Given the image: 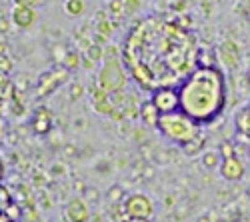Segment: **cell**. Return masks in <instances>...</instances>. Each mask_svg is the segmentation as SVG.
I'll use <instances>...</instances> for the list:
<instances>
[{"label":"cell","instance_id":"14","mask_svg":"<svg viewBox=\"0 0 250 222\" xmlns=\"http://www.w3.org/2000/svg\"><path fill=\"white\" fill-rule=\"evenodd\" d=\"M220 162H222V156H220L218 150H206V152L202 154V164H204V168H208V170L220 166Z\"/></svg>","mask_w":250,"mask_h":222},{"label":"cell","instance_id":"24","mask_svg":"<svg viewBox=\"0 0 250 222\" xmlns=\"http://www.w3.org/2000/svg\"><path fill=\"white\" fill-rule=\"evenodd\" d=\"M60 152H62V156H64V158H78V154H80L78 146H74V144H64Z\"/></svg>","mask_w":250,"mask_h":222},{"label":"cell","instance_id":"39","mask_svg":"<svg viewBox=\"0 0 250 222\" xmlns=\"http://www.w3.org/2000/svg\"><path fill=\"white\" fill-rule=\"evenodd\" d=\"M0 222H12V220H10L6 214H0Z\"/></svg>","mask_w":250,"mask_h":222},{"label":"cell","instance_id":"40","mask_svg":"<svg viewBox=\"0 0 250 222\" xmlns=\"http://www.w3.org/2000/svg\"><path fill=\"white\" fill-rule=\"evenodd\" d=\"M0 30L6 32V20H2V22H0Z\"/></svg>","mask_w":250,"mask_h":222},{"label":"cell","instance_id":"22","mask_svg":"<svg viewBox=\"0 0 250 222\" xmlns=\"http://www.w3.org/2000/svg\"><path fill=\"white\" fill-rule=\"evenodd\" d=\"M218 152H220V156H222V158L234 156V154H236V146H234L232 142H222V144H220V148H218Z\"/></svg>","mask_w":250,"mask_h":222},{"label":"cell","instance_id":"36","mask_svg":"<svg viewBox=\"0 0 250 222\" xmlns=\"http://www.w3.org/2000/svg\"><path fill=\"white\" fill-rule=\"evenodd\" d=\"M4 86H8V78H6V72H0V90Z\"/></svg>","mask_w":250,"mask_h":222},{"label":"cell","instance_id":"34","mask_svg":"<svg viewBox=\"0 0 250 222\" xmlns=\"http://www.w3.org/2000/svg\"><path fill=\"white\" fill-rule=\"evenodd\" d=\"M86 118H76L74 120V128H78V130H82V128H86Z\"/></svg>","mask_w":250,"mask_h":222},{"label":"cell","instance_id":"31","mask_svg":"<svg viewBox=\"0 0 250 222\" xmlns=\"http://www.w3.org/2000/svg\"><path fill=\"white\" fill-rule=\"evenodd\" d=\"M72 188H74V192H78V194H84V190L88 188L86 184H84V180H80V178H76L74 182H72Z\"/></svg>","mask_w":250,"mask_h":222},{"label":"cell","instance_id":"7","mask_svg":"<svg viewBox=\"0 0 250 222\" xmlns=\"http://www.w3.org/2000/svg\"><path fill=\"white\" fill-rule=\"evenodd\" d=\"M66 78H68V68L64 64H62V68H54V70L46 72L42 78H40V82H38V94L52 92L60 82H64Z\"/></svg>","mask_w":250,"mask_h":222},{"label":"cell","instance_id":"27","mask_svg":"<svg viewBox=\"0 0 250 222\" xmlns=\"http://www.w3.org/2000/svg\"><path fill=\"white\" fill-rule=\"evenodd\" d=\"M82 94H84V86H82L80 82H72V86H70V100H78Z\"/></svg>","mask_w":250,"mask_h":222},{"label":"cell","instance_id":"32","mask_svg":"<svg viewBox=\"0 0 250 222\" xmlns=\"http://www.w3.org/2000/svg\"><path fill=\"white\" fill-rule=\"evenodd\" d=\"M154 176V168L152 166H148V164H144V168H142V180H150Z\"/></svg>","mask_w":250,"mask_h":222},{"label":"cell","instance_id":"43","mask_svg":"<svg viewBox=\"0 0 250 222\" xmlns=\"http://www.w3.org/2000/svg\"><path fill=\"white\" fill-rule=\"evenodd\" d=\"M198 222H210V218H208V216H202V218H200Z\"/></svg>","mask_w":250,"mask_h":222},{"label":"cell","instance_id":"20","mask_svg":"<svg viewBox=\"0 0 250 222\" xmlns=\"http://www.w3.org/2000/svg\"><path fill=\"white\" fill-rule=\"evenodd\" d=\"M78 62H80L78 52H66L64 60H62V64H64L66 68H76V66H78Z\"/></svg>","mask_w":250,"mask_h":222},{"label":"cell","instance_id":"35","mask_svg":"<svg viewBox=\"0 0 250 222\" xmlns=\"http://www.w3.org/2000/svg\"><path fill=\"white\" fill-rule=\"evenodd\" d=\"M16 4H20V6H34L36 4V0H14Z\"/></svg>","mask_w":250,"mask_h":222},{"label":"cell","instance_id":"1","mask_svg":"<svg viewBox=\"0 0 250 222\" xmlns=\"http://www.w3.org/2000/svg\"><path fill=\"white\" fill-rule=\"evenodd\" d=\"M178 94L180 110L198 124L212 122L226 106V78L216 66H198L184 78Z\"/></svg>","mask_w":250,"mask_h":222},{"label":"cell","instance_id":"25","mask_svg":"<svg viewBox=\"0 0 250 222\" xmlns=\"http://www.w3.org/2000/svg\"><path fill=\"white\" fill-rule=\"evenodd\" d=\"M82 8H84V4H82V0H68L66 2V10L70 12V14H80L82 12Z\"/></svg>","mask_w":250,"mask_h":222},{"label":"cell","instance_id":"33","mask_svg":"<svg viewBox=\"0 0 250 222\" xmlns=\"http://www.w3.org/2000/svg\"><path fill=\"white\" fill-rule=\"evenodd\" d=\"M116 50H118L116 46L106 48V50H104V58H106V60H114V58H118V52H116Z\"/></svg>","mask_w":250,"mask_h":222},{"label":"cell","instance_id":"2","mask_svg":"<svg viewBox=\"0 0 250 222\" xmlns=\"http://www.w3.org/2000/svg\"><path fill=\"white\" fill-rule=\"evenodd\" d=\"M156 128L160 130V134L168 140V142H172V144H176L180 148H184L200 132V124L192 116L186 114L184 110H174V112L160 114Z\"/></svg>","mask_w":250,"mask_h":222},{"label":"cell","instance_id":"10","mask_svg":"<svg viewBox=\"0 0 250 222\" xmlns=\"http://www.w3.org/2000/svg\"><path fill=\"white\" fill-rule=\"evenodd\" d=\"M138 116H140L144 126L156 128L158 126V118H160V110L156 108V104L152 102V100H146V102H142V106L138 108Z\"/></svg>","mask_w":250,"mask_h":222},{"label":"cell","instance_id":"12","mask_svg":"<svg viewBox=\"0 0 250 222\" xmlns=\"http://www.w3.org/2000/svg\"><path fill=\"white\" fill-rule=\"evenodd\" d=\"M50 126H52V120H50V112L40 108L36 112V116L32 118V130L36 134H48L50 132Z\"/></svg>","mask_w":250,"mask_h":222},{"label":"cell","instance_id":"38","mask_svg":"<svg viewBox=\"0 0 250 222\" xmlns=\"http://www.w3.org/2000/svg\"><path fill=\"white\" fill-rule=\"evenodd\" d=\"M124 222H150L148 218H128V220H124Z\"/></svg>","mask_w":250,"mask_h":222},{"label":"cell","instance_id":"21","mask_svg":"<svg viewBox=\"0 0 250 222\" xmlns=\"http://www.w3.org/2000/svg\"><path fill=\"white\" fill-rule=\"evenodd\" d=\"M110 14L114 18L124 16V0H112V2H110Z\"/></svg>","mask_w":250,"mask_h":222},{"label":"cell","instance_id":"8","mask_svg":"<svg viewBox=\"0 0 250 222\" xmlns=\"http://www.w3.org/2000/svg\"><path fill=\"white\" fill-rule=\"evenodd\" d=\"M218 56H220V62L226 68H236L238 60H240V50H238L236 42H232V40H226V42H222L220 48H218Z\"/></svg>","mask_w":250,"mask_h":222},{"label":"cell","instance_id":"15","mask_svg":"<svg viewBox=\"0 0 250 222\" xmlns=\"http://www.w3.org/2000/svg\"><path fill=\"white\" fill-rule=\"evenodd\" d=\"M106 198H108V204H122L124 198H126V192H124V188L120 184H114L108 188Z\"/></svg>","mask_w":250,"mask_h":222},{"label":"cell","instance_id":"41","mask_svg":"<svg viewBox=\"0 0 250 222\" xmlns=\"http://www.w3.org/2000/svg\"><path fill=\"white\" fill-rule=\"evenodd\" d=\"M2 128H4V122H2V120H0V140H2V132H4Z\"/></svg>","mask_w":250,"mask_h":222},{"label":"cell","instance_id":"16","mask_svg":"<svg viewBox=\"0 0 250 222\" xmlns=\"http://www.w3.org/2000/svg\"><path fill=\"white\" fill-rule=\"evenodd\" d=\"M204 142H206V138H204V134H202V132H198V136H196V138H192V140H190V142H188V144H186V146H184V152L192 156V154H196V152H200V150H202Z\"/></svg>","mask_w":250,"mask_h":222},{"label":"cell","instance_id":"6","mask_svg":"<svg viewBox=\"0 0 250 222\" xmlns=\"http://www.w3.org/2000/svg\"><path fill=\"white\" fill-rule=\"evenodd\" d=\"M220 170V176L224 180H228V182H234V180H242L244 174H246V166L244 162L238 158V154L234 156H228V158H222V162L218 166Z\"/></svg>","mask_w":250,"mask_h":222},{"label":"cell","instance_id":"9","mask_svg":"<svg viewBox=\"0 0 250 222\" xmlns=\"http://www.w3.org/2000/svg\"><path fill=\"white\" fill-rule=\"evenodd\" d=\"M68 222H86L90 212H88V206L82 198H72L70 202L66 204V210H64Z\"/></svg>","mask_w":250,"mask_h":222},{"label":"cell","instance_id":"30","mask_svg":"<svg viewBox=\"0 0 250 222\" xmlns=\"http://www.w3.org/2000/svg\"><path fill=\"white\" fill-rule=\"evenodd\" d=\"M10 68H12V64H10V58L6 56V54H0V72H10Z\"/></svg>","mask_w":250,"mask_h":222},{"label":"cell","instance_id":"44","mask_svg":"<svg viewBox=\"0 0 250 222\" xmlns=\"http://www.w3.org/2000/svg\"><path fill=\"white\" fill-rule=\"evenodd\" d=\"M248 196H250V186H248Z\"/></svg>","mask_w":250,"mask_h":222},{"label":"cell","instance_id":"23","mask_svg":"<svg viewBox=\"0 0 250 222\" xmlns=\"http://www.w3.org/2000/svg\"><path fill=\"white\" fill-rule=\"evenodd\" d=\"M4 214H6L12 222H14V220H18V218H22V210H20V206H18L16 202H12V204L6 208V212H4Z\"/></svg>","mask_w":250,"mask_h":222},{"label":"cell","instance_id":"19","mask_svg":"<svg viewBox=\"0 0 250 222\" xmlns=\"http://www.w3.org/2000/svg\"><path fill=\"white\" fill-rule=\"evenodd\" d=\"M156 164H168L170 162V154L162 150V148H152V156H150Z\"/></svg>","mask_w":250,"mask_h":222},{"label":"cell","instance_id":"29","mask_svg":"<svg viewBox=\"0 0 250 222\" xmlns=\"http://www.w3.org/2000/svg\"><path fill=\"white\" fill-rule=\"evenodd\" d=\"M66 172H68V170H66V166L62 164V162H54V164H52V176H54V178H62Z\"/></svg>","mask_w":250,"mask_h":222},{"label":"cell","instance_id":"26","mask_svg":"<svg viewBox=\"0 0 250 222\" xmlns=\"http://www.w3.org/2000/svg\"><path fill=\"white\" fill-rule=\"evenodd\" d=\"M140 8V0H124V14H134Z\"/></svg>","mask_w":250,"mask_h":222},{"label":"cell","instance_id":"4","mask_svg":"<svg viewBox=\"0 0 250 222\" xmlns=\"http://www.w3.org/2000/svg\"><path fill=\"white\" fill-rule=\"evenodd\" d=\"M150 100L156 104L160 114L180 110V94L172 86H158L156 90H152V98Z\"/></svg>","mask_w":250,"mask_h":222},{"label":"cell","instance_id":"17","mask_svg":"<svg viewBox=\"0 0 250 222\" xmlns=\"http://www.w3.org/2000/svg\"><path fill=\"white\" fill-rule=\"evenodd\" d=\"M12 202H14V196L8 192V188H6V186L0 184V214H4V212H6V208H8Z\"/></svg>","mask_w":250,"mask_h":222},{"label":"cell","instance_id":"37","mask_svg":"<svg viewBox=\"0 0 250 222\" xmlns=\"http://www.w3.org/2000/svg\"><path fill=\"white\" fill-rule=\"evenodd\" d=\"M40 202H42V206H46V208H50V206H52L50 196H48V194H46V196H42V200H40Z\"/></svg>","mask_w":250,"mask_h":222},{"label":"cell","instance_id":"11","mask_svg":"<svg viewBox=\"0 0 250 222\" xmlns=\"http://www.w3.org/2000/svg\"><path fill=\"white\" fill-rule=\"evenodd\" d=\"M12 20H14V24L20 26V28H26L34 22V12L30 6H20L16 4L14 10H12Z\"/></svg>","mask_w":250,"mask_h":222},{"label":"cell","instance_id":"18","mask_svg":"<svg viewBox=\"0 0 250 222\" xmlns=\"http://www.w3.org/2000/svg\"><path fill=\"white\" fill-rule=\"evenodd\" d=\"M82 56L90 58L92 62H98V60L104 56V50H102V46H100V44H90V46L84 50V54H82Z\"/></svg>","mask_w":250,"mask_h":222},{"label":"cell","instance_id":"3","mask_svg":"<svg viewBox=\"0 0 250 222\" xmlns=\"http://www.w3.org/2000/svg\"><path fill=\"white\" fill-rule=\"evenodd\" d=\"M124 82H126V74H124L118 58L114 60H106V64L100 70L98 74V84L100 88H104L106 92H116V90H122Z\"/></svg>","mask_w":250,"mask_h":222},{"label":"cell","instance_id":"5","mask_svg":"<svg viewBox=\"0 0 250 222\" xmlns=\"http://www.w3.org/2000/svg\"><path fill=\"white\" fill-rule=\"evenodd\" d=\"M124 212L128 218H150L152 214V202L148 200V196L144 194H130L124 198Z\"/></svg>","mask_w":250,"mask_h":222},{"label":"cell","instance_id":"28","mask_svg":"<svg viewBox=\"0 0 250 222\" xmlns=\"http://www.w3.org/2000/svg\"><path fill=\"white\" fill-rule=\"evenodd\" d=\"M84 198L88 200V202H98V200H100V192H98L96 188L88 186V188L84 190Z\"/></svg>","mask_w":250,"mask_h":222},{"label":"cell","instance_id":"42","mask_svg":"<svg viewBox=\"0 0 250 222\" xmlns=\"http://www.w3.org/2000/svg\"><path fill=\"white\" fill-rule=\"evenodd\" d=\"M2 174H4V168H2V160H0V180H2Z\"/></svg>","mask_w":250,"mask_h":222},{"label":"cell","instance_id":"13","mask_svg":"<svg viewBox=\"0 0 250 222\" xmlns=\"http://www.w3.org/2000/svg\"><path fill=\"white\" fill-rule=\"evenodd\" d=\"M236 128L240 134L250 136V106L236 114Z\"/></svg>","mask_w":250,"mask_h":222}]
</instances>
